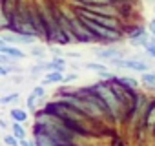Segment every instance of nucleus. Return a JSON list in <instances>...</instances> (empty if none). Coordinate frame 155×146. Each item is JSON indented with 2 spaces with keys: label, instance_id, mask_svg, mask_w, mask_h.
I'll use <instances>...</instances> for the list:
<instances>
[{
  "label": "nucleus",
  "instance_id": "nucleus-13",
  "mask_svg": "<svg viewBox=\"0 0 155 146\" xmlns=\"http://www.w3.org/2000/svg\"><path fill=\"white\" fill-rule=\"evenodd\" d=\"M13 135L20 141L24 139V128L20 126V122H13Z\"/></svg>",
  "mask_w": 155,
  "mask_h": 146
},
{
  "label": "nucleus",
  "instance_id": "nucleus-22",
  "mask_svg": "<svg viewBox=\"0 0 155 146\" xmlns=\"http://www.w3.org/2000/svg\"><path fill=\"white\" fill-rule=\"evenodd\" d=\"M31 55H35V57H44V49L35 48V49H31Z\"/></svg>",
  "mask_w": 155,
  "mask_h": 146
},
{
  "label": "nucleus",
  "instance_id": "nucleus-9",
  "mask_svg": "<svg viewBox=\"0 0 155 146\" xmlns=\"http://www.w3.org/2000/svg\"><path fill=\"white\" fill-rule=\"evenodd\" d=\"M97 57H99V58H104V60H117V58L120 57V51H119V49H111V48H108V49H99V51H97Z\"/></svg>",
  "mask_w": 155,
  "mask_h": 146
},
{
  "label": "nucleus",
  "instance_id": "nucleus-21",
  "mask_svg": "<svg viewBox=\"0 0 155 146\" xmlns=\"http://www.w3.org/2000/svg\"><path fill=\"white\" fill-rule=\"evenodd\" d=\"M144 48H146V51H148V53H150V55H151V57L155 58V44L151 42V44H146Z\"/></svg>",
  "mask_w": 155,
  "mask_h": 146
},
{
  "label": "nucleus",
  "instance_id": "nucleus-7",
  "mask_svg": "<svg viewBox=\"0 0 155 146\" xmlns=\"http://www.w3.org/2000/svg\"><path fill=\"white\" fill-rule=\"evenodd\" d=\"M64 68H66V62H64L62 58H55V60H51V62H48V64H38V66H35V71H40V69L62 71Z\"/></svg>",
  "mask_w": 155,
  "mask_h": 146
},
{
  "label": "nucleus",
  "instance_id": "nucleus-1",
  "mask_svg": "<svg viewBox=\"0 0 155 146\" xmlns=\"http://www.w3.org/2000/svg\"><path fill=\"white\" fill-rule=\"evenodd\" d=\"M97 95L101 97V101H104V104H106V108L110 110L111 117H117V115H119V101H117L115 93H113L110 88H106V86H99V88H97Z\"/></svg>",
  "mask_w": 155,
  "mask_h": 146
},
{
  "label": "nucleus",
  "instance_id": "nucleus-6",
  "mask_svg": "<svg viewBox=\"0 0 155 146\" xmlns=\"http://www.w3.org/2000/svg\"><path fill=\"white\" fill-rule=\"evenodd\" d=\"M2 42H18V44H33V38L31 37H28V35H18V33H15V35H9V33H4L2 35Z\"/></svg>",
  "mask_w": 155,
  "mask_h": 146
},
{
  "label": "nucleus",
  "instance_id": "nucleus-3",
  "mask_svg": "<svg viewBox=\"0 0 155 146\" xmlns=\"http://www.w3.org/2000/svg\"><path fill=\"white\" fill-rule=\"evenodd\" d=\"M81 17L84 18H90L101 26H106L110 29H117V20L113 17H108V15H99V13H91V11H81Z\"/></svg>",
  "mask_w": 155,
  "mask_h": 146
},
{
  "label": "nucleus",
  "instance_id": "nucleus-5",
  "mask_svg": "<svg viewBox=\"0 0 155 146\" xmlns=\"http://www.w3.org/2000/svg\"><path fill=\"white\" fill-rule=\"evenodd\" d=\"M0 53H2V55H8V57H11V58H24V57H26V53H24L22 49H18V48H15V46H9L8 42H2V46H0Z\"/></svg>",
  "mask_w": 155,
  "mask_h": 146
},
{
  "label": "nucleus",
  "instance_id": "nucleus-16",
  "mask_svg": "<svg viewBox=\"0 0 155 146\" xmlns=\"http://www.w3.org/2000/svg\"><path fill=\"white\" fill-rule=\"evenodd\" d=\"M119 81H120L122 84H126V86H130V88H135V86H137V81H135V79H128V77H120Z\"/></svg>",
  "mask_w": 155,
  "mask_h": 146
},
{
  "label": "nucleus",
  "instance_id": "nucleus-12",
  "mask_svg": "<svg viewBox=\"0 0 155 146\" xmlns=\"http://www.w3.org/2000/svg\"><path fill=\"white\" fill-rule=\"evenodd\" d=\"M86 69H91V71H99V73H106V66L102 62H88L86 64Z\"/></svg>",
  "mask_w": 155,
  "mask_h": 146
},
{
  "label": "nucleus",
  "instance_id": "nucleus-2",
  "mask_svg": "<svg viewBox=\"0 0 155 146\" xmlns=\"http://www.w3.org/2000/svg\"><path fill=\"white\" fill-rule=\"evenodd\" d=\"M82 22H84L86 28H90L93 33H97V35L102 37V38H110V40H113V38L119 37V35L115 33V29H110V28H106V26H101V24H97V22H93V20H90V18H84V17H82Z\"/></svg>",
  "mask_w": 155,
  "mask_h": 146
},
{
  "label": "nucleus",
  "instance_id": "nucleus-8",
  "mask_svg": "<svg viewBox=\"0 0 155 146\" xmlns=\"http://www.w3.org/2000/svg\"><path fill=\"white\" fill-rule=\"evenodd\" d=\"M64 77L62 71H49L46 77H42V86L46 84H57V82H64Z\"/></svg>",
  "mask_w": 155,
  "mask_h": 146
},
{
  "label": "nucleus",
  "instance_id": "nucleus-19",
  "mask_svg": "<svg viewBox=\"0 0 155 146\" xmlns=\"http://www.w3.org/2000/svg\"><path fill=\"white\" fill-rule=\"evenodd\" d=\"M17 99H18V93H11V95H8V97H2V104L13 102V101H17Z\"/></svg>",
  "mask_w": 155,
  "mask_h": 146
},
{
  "label": "nucleus",
  "instance_id": "nucleus-24",
  "mask_svg": "<svg viewBox=\"0 0 155 146\" xmlns=\"http://www.w3.org/2000/svg\"><path fill=\"white\" fill-rule=\"evenodd\" d=\"M0 73H2V75H8V73H9V68H8V66H2V68H0Z\"/></svg>",
  "mask_w": 155,
  "mask_h": 146
},
{
  "label": "nucleus",
  "instance_id": "nucleus-15",
  "mask_svg": "<svg viewBox=\"0 0 155 146\" xmlns=\"http://www.w3.org/2000/svg\"><path fill=\"white\" fill-rule=\"evenodd\" d=\"M142 82L155 86V73H144V75H142Z\"/></svg>",
  "mask_w": 155,
  "mask_h": 146
},
{
  "label": "nucleus",
  "instance_id": "nucleus-26",
  "mask_svg": "<svg viewBox=\"0 0 155 146\" xmlns=\"http://www.w3.org/2000/svg\"><path fill=\"white\" fill-rule=\"evenodd\" d=\"M20 146H35V144H33V142H28V141L22 139V141H20Z\"/></svg>",
  "mask_w": 155,
  "mask_h": 146
},
{
  "label": "nucleus",
  "instance_id": "nucleus-14",
  "mask_svg": "<svg viewBox=\"0 0 155 146\" xmlns=\"http://www.w3.org/2000/svg\"><path fill=\"white\" fill-rule=\"evenodd\" d=\"M18 141H20V139H17L15 135H8V133L4 135V142H6L8 146H20V142H18Z\"/></svg>",
  "mask_w": 155,
  "mask_h": 146
},
{
  "label": "nucleus",
  "instance_id": "nucleus-27",
  "mask_svg": "<svg viewBox=\"0 0 155 146\" xmlns=\"http://www.w3.org/2000/svg\"><path fill=\"white\" fill-rule=\"evenodd\" d=\"M151 42H153V44H155V37H153V40H151Z\"/></svg>",
  "mask_w": 155,
  "mask_h": 146
},
{
  "label": "nucleus",
  "instance_id": "nucleus-18",
  "mask_svg": "<svg viewBox=\"0 0 155 146\" xmlns=\"http://www.w3.org/2000/svg\"><path fill=\"white\" fill-rule=\"evenodd\" d=\"M79 2H88L91 6H108V0H79Z\"/></svg>",
  "mask_w": 155,
  "mask_h": 146
},
{
  "label": "nucleus",
  "instance_id": "nucleus-11",
  "mask_svg": "<svg viewBox=\"0 0 155 146\" xmlns=\"http://www.w3.org/2000/svg\"><path fill=\"white\" fill-rule=\"evenodd\" d=\"M11 117H13V121H15V122H20V124L28 119L26 111H24V110H18V108H13V110H11Z\"/></svg>",
  "mask_w": 155,
  "mask_h": 146
},
{
  "label": "nucleus",
  "instance_id": "nucleus-25",
  "mask_svg": "<svg viewBox=\"0 0 155 146\" xmlns=\"http://www.w3.org/2000/svg\"><path fill=\"white\" fill-rule=\"evenodd\" d=\"M150 31H151V35L155 37V20H151V22H150Z\"/></svg>",
  "mask_w": 155,
  "mask_h": 146
},
{
  "label": "nucleus",
  "instance_id": "nucleus-23",
  "mask_svg": "<svg viewBox=\"0 0 155 146\" xmlns=\"http://www.w3.org/2000/svg\"><path fill=\"white\" fill-rule=\"evenodd\" d=\"M75 79H77V73H69V75L64 77V82H71V81H75Z\"/></svg>",
  "mask_w": 155,
  "mask_h": 146
},
{
  "label": "nucleus",
  "instance_id": "nucleus-4",
  "mask_svg": "<svg viewBox=\"0 0 155 146\" xmlns=\"http://www.w3.org/2000/svg\"><path fill=\"white\" fill-rule=\"evenodd\" d=\"M113 64L115 66H119V68H126V69H133V71H146L148 69V64L146 62H142V60H131V58H117V60H113Z\"/></svg>",
  "mask_w": 155,
  "mask_h": 146
},
{
  "label": "nucleus",
  "instance_id": "nucleus-10",
  "mask_svg": "<svg viewBox=\"0 0 155 146\" xmlns=\"http://www.w3.org/2000/svg\"><path fill=\"white\" fill-rule=\"evenodd\" d=\"M88 11L91 13H99V15H108V17H113V9L110 6H90Z\"/></svg>",
  "mask_w": 155,
  "mask_h": 146
},
{
  "label": "nucleus",
  "instance_id": "nucleus-17",
  "mask_svg": "<svg viewBox=\"0 0 155 146\" xmlns=\"http://www.w3.org/2000/svg\"><path fill=\"white\" fill-rule=\"evenodd\" d=\"M31 95H35L37 99H44V95H46V91H44V86H37L35 90H33V93Z\"/></svg>",
  "mask_w": 155,
  "mask_h": 146
},
{
  "label": "nucleus",
  "instance_id": "nucleus-20",
  "mask_svg": "<svg viewBox=\"0 0 155 146\" xmlns=\"http://www.w3.org/2000/svg\"><path fill=\"white\" fill-rule=\"evenodd\" d=\"M148 124H150V126L155 124V106L151 108V111H150V115H148Z\"/></svg>",
  "mask_w": 155,
  "mask_h": 146
}]
</instances>
